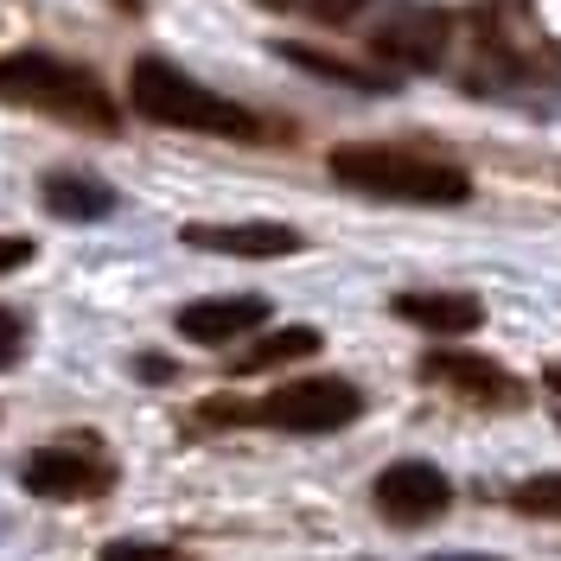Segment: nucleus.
<instances>
[{"instance_id": "nucleus-1", "label": "nucleus", "mask_w": 561, "mask_h": 561, "mask_svg": "<svg viewBox=\"0 0 561 561\" xmlns=\"http://www.w3.org/2000/svg\"><path fill=\"white\" fill-rule=\"evenodd\" d=\"M332 179L364 192V198H389V205H466L472 198V173L440 160V153H415L396 140H351L332 147Z\"/></svg>"}, {"instance_id": "nucleus-2", "label": "nucleus", "mask_w": 561, "mask_h": 561, "mask_svg": "<svg viewBox=\"0 0 561 561\" xmlns=\"http://www.w3.org/2000/svg\"><path fill=\"white\" fill-rule=\"evenodd\" d=\"M0 103L51 115V122L83 128V135H115V122H122L103 83L90 70L51 58V51H7L0 58Z\"/></svg>"}, {"instance_id": "nucleus-3", "label": "nucleus", "mask_w": 561, "mask_h": 561, "mask_svg": "<svg viewBox=\"0 0 561 561\" xmlns=\"http://www.w3.org/2000/svg\"><path fill=\"white\" fill-rule=\"evenodd\" d=\"M128 96H135V115L160 122V128H185V135H210V140H255L262 135V115H249L243 103L205 90L198 77H185L167 58H135Z\"/></svg>"}, {"instance_id": "nucleus-4", "label": "nucleus", "mask_w": 561, "mask_h": 561, "mask_svg": "<svg viewBox=\"0 0 561 561\" xmlns=\"http://www.w3.org/2000/svg\"><path fill=\"white\" fill-rule=\"evenodd\" d=\"M357 415H364V396L345 377H300L249 409H230V402L205 409V421H255V427H280V434H339Z\"/></svg>"}, {"instance_id": "nucleus-5", "label": "nucleus", "mask_w": 561, "mask_h": 561, "mask_svg": "<svg viewBox=\"0 0 561 561\" xmlns=\"http://www.w3.org/2000/svg\"><path fill=\"white\" fill-rule=\"evenodd\" d=\"M447 45H454V20L440 7H396L370 33V58L389 77H402V70H434L447 58Z\"/></svg>"}, {"instance_id": "nucleus-6", "label": "nucleus", "mask_w": 561, "mask_h": 561, "mask_svg": "<svg viewBox=\"0 0 561 561\" xmlns=\"http://www.w3.org/2000/svg\"><path fill=\"white\" fill-rule=\"evenodd\" d=\"M370 504L383 511V524L421 529V524H440V517H447L454 485H447V472H440V466H427V459H402V466H383V472H377Z\"/></svg>"}, {"instance_id": "nucleus-7", "label": "nucleus", "mask_w": 561, "mask_h": 561, "mask_svg": "<svg viewBox=\"0 0 561 561\" xmlns=\"http://www.w3.org/2000/svg\"><path fill=\"white\" fill-rule=\"evenodd\" d=\"M20 485L33 497H51V504H77V497H103L115 485V466L96 454H77V447H38L20 466Z\"/></svg>"}, {"instance_id": "nucleus-8", "label": "nucleus", "mask_w": 561, "mask_h": 561, "mask_svg": "<svg viewBox=\"0 0 561 561\" xmlns=\"http://www.w3.org/2000/svg\"><path fill=\"white\" fill-rule=\"evenodd\" d=\"M421 377L459 389V396L479 402V409H524V377H511L504 364H491L479 351H434V357L421 364Z\"/></svg>"}, {"instance_id": "nucleus-9", "label": "nucleus", "mask_w": 561, "mask_h": 561, "mask_svg": "<svg viewBox=\"0 0 561 561\" xmlns=\"http://www.w3.org/2000/svg\"><path fill=\"white\" fill-rule=\"evenodd\" d=\"M262 325H268V300L262 294H217V300L179 307V332L192 345H230V339H249Z\"/></svg>"}, {"instance_id": "nucleus-10", "label": "nucleus", "mask_w": 561, "mask_h": 561, "mask_svg": "<svg viewBox=\"0 0 561 561\" xmlns=\"http://www.w3.org/2000/svg\"><path fill=\"white\" fill-rule=\"evenodd\" d=\"M179 237L192 249L243 255V262H280V255L300 249V230H287V224H185Z\"/></svg>"}, {"instance_id": "nucleus-11", "label": "nucleus", "mask_w": 561, "mask_h": 561, "mask_svg": "<svg viewBox=\"0 0 561 561\" xmlns=\"http://www.w3.org/2000/svg\"><path fill=\"white\" fill-rule=\"evenodd\" d=\"M396 319H409L421 332H440V339H459V332H479L485 307L472 294H402L396 300Z\"/></svg>"}, {"instance_id": "nucleus-12", "label": "nucleus", "mask_w": 561, "mask_h": 561, "mask_svg": "<svg viewBox=\"0 0 561 561\" xmlns=\"http://www.w3.org/2000/svg\"><path fill=\"white\" fill-rule=\"evenodd\" d=\"M45 210L65 217V224H96L115 210V192L103 179H83V173H51L45 179Z\"/></svg>"}, {"instance_id": "nucleus-13", "label": "nucleus", "mask_w": 561, "mask_h": 561, "mask_svg": "<svg viewBox=\"0 0 561 561\" xmlns=\"http://www.w3.org/2000/svg\"><path fill=\"white\" fill-rule=\"evenodd\" d=\"M319 351V332L313 325H280V332H262L249 351H237V377H262V370H280L294 357Z\"/></svg>"}, {"instance_id": "nucleus-14", "label": "nucleus", "mask_w": 561, "mask_h": 561, "mask_svg": "<svg viewBox=\"0 0 561 561\" xmlns=\"http://www.w3.org/2000/svg\"><path fill=\"white\" fill-rule=\"evenodd\" d=\"M280 58L300 70H313V77H332V83H351V90H396V77L383 65H345V58H332V51H313V45H280Z\"/></svg>"}, {"instance_id": "nucleus-15", "label": "nucleus", "mask_w": 561, "mask_h": 561, "mask_svg": "<svg viewBox=\"0 0 561 561\" xmlns=\"http://www.w3.org/2000/svg\"><path fill=\"white\" fill-rule=\"evenodd\" d=\"M511 511L524 517H542V524H561V472H536L511 491Z\"/></svg>"}, {"instance_id": "nucleus-16", "label": "nucleus", "mask_w": 561, "mask_h": 561, "mask_svg": "<svg viewBox=\"0 0 561 561\" xmlns=\"http://www.w3.org/2000/svg\"><path fill=\"white\" fill-rule=\"evenodd\" d=\"M26 262H33V237H0V275H13Z\"/></svg>"}, {"instance_id": "nucleus-17", "label": "nucleus", "mask_w": 561, "mask_h": 561, "mask_svg": "<svg viewBox=\"0 0 561 561\" xmlns=\"http://www.w3.org/2000/svg\"><path fill=\"white\" fill-rule=\"evenodd\" d=\"M300 7H307L313 20H325V26H339V20H351V13H357L364 0H300Z\"/></svg>"}, {"instance_id": "nucleus-18", "label": "nucleus", "mask_w": 561, "mask_h": 561, "mask_svg": "<svg viewBox=\"0 0 561 561\" xmlns=\"http://www.w3.org/2000/svg\"><path fill=\"white\" fill-rule=\"evenodd\" d=\"M13 357H20V319H13V313H0V370H7Z\"/></svg>"}, {"instance_id": "nucleus-19", "label": "nucleus", "mask_w": 561, "mask_h": 561, "mask_svg": "<svg viewBox=\"0 0 561 561\" xmlns=\"http://www.w3.org/2000/svg\"><path fill=\"white\" fill-rule=\"evenodd\" d=\"M103 561H167V549H135V542H115V549H103Z\"/></svg>"}, {"instance_id": "nucleus-20", "label": "nucleus", "mask_w": 561, "mask_h": 561, "mask_svg": "<svg viewBox=\"0 0 561 561\" xmlns=\"http://www.w3.org/2000/svg\"><path fill=\"white\" fill-rule=\"evenodd\" d=\"M542 383H549V389L561 396V364H549V370H542Z\"/></svg>"}, {"instance_id": "nucleus-21", "label": "nucleus", "mask_w": 561, "mask_h": 561, "mask_svg": "<svg viewBox=\"0 0 561 561\" xmlns=\"http://www.w3.org/2000/svg\"><path fill=\"white\" fill-rule=\"evenodd\" d=\"M434 561H497V556H434Z\"/></svg>"}, {"instance_id": "nucleus-22", "label": "nucleus", "mask_w": 561, "mask_h": 561, "mask_svg": "<svg viewBox=\"0 0 561 561\" xmlns=\"http://www.w3.org/2000/svg\"><path fill=\"white\" fill-rule=\"evenodd\" d=\"M262 7H300V0H262Z\"/></svg>"}]
</instances>
